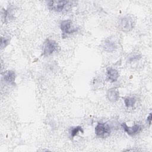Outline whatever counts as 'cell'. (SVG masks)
I'll list each match as a JSON object with an SVG mask.
<instances>
[{"label":"cell","instance_id":"obj_12","mask_svg":"<svg viewBox=\"0 0 152 152\" xmlns=\"http://www.w3.org/2000/svg\"><path fill=\"white\" fill-rule=\"evenodd\" d=\"M78 132H83V130L81 126H78L75 127H72L69 129V134L71 135V137L72 138H73L75 135H77Z\"/></svg>","mask_w":152,"mask_h":152},{"label":"cell","instance_id":"obj_11","mask_svg":"<svg viewBox=\"0 0 152 152\" xmlns=\"http://www.w3.org/2000/svg\"><path fill=\"white\" fill-rule=\"evenodd\" d=\"M124 101L125 106L129 107H132L135 104L136 102V99L133 97H126L124 98Z\"/></svg>","mask_w":152,"mask_h":152},{"label":"cell","instance_id":"obj_10","mask_svg":"<svg viewBox=\"0 0 152 152\" xmlns=\"http://www.w3.org/2000/svg\"><path fill=\"white\" fill-rule=\"evenodd\" d=\"M104 49L109 52H113L117 47L116 44L115 42L111 40H106L104 43Z\"/></svg>","mask_w":152,"mask_h":152},{"label":"cell","instance_id":"obj_14","mask_svg":"<svg viewBox=\"0 0 152 152\" xmlns=\"http://www.w3.org/2000/svg\"><path fill=\"white\" fill-rule=\"evenodd\" d=\"M138 55H132L130 57H129V61L132 62V61H134L135 60H137L138 59Z\"/></svg>","mask_w":152,"mask_h":152},{"label":"cell","instance_id":"obj_5","mask_svg":"<svg viewBox=\"0 0 152 152\" xmlns=\"http://www.w3.org/2000/svg\"><path fill=\"white\" fill-rule=\"evenodd\" d=\"M60 27L63 34H71L76 31V28L72 26V23L70 20L62 21L61 23Z\"/></svg>","mask_w":152,"mask_h":152},{"label":"cell","instance_id":"obj_4","mask_svg":"<svg viewBox=\"0 0 152 152\" xmlns=\"http://www.w3.org/2000/svg\"><path fill=\"white\" fill-rule=\"evenodd\" d=\"M134 22L129 17H124L120 19L119 21V27L123 31H129L132 29Z\"/></svg>","mask_w":152,"mask_h":152},{"label":"cell","instance_id":"obj_9","mask_svg":"<svg viewBox=\"0 0 152 152\" xmlns=\"http://www.w3.org/2000/svg\"><path fill=\"white\" fill-rule=\"evenodd\" d=\"M107 97L110 101L115 102L119 99V93L118 90L115 88H112L108 90L107 93Z\"/></svg>","mask_w":152,"mask_h":152},{"label":"cell","instance_id":"obj_7","mask_svg":"<svg viewBox=\"0 0 152 152\" xmlns=\"http://www.w3.org/2000/svg\"><path fill=\"white\" fill-rule=\"evenodd\" d=\"M15 78V74L13 71L8 70L4 72L3 79L6 83H8L10 84H11L12 86L14 85Z\"/></svg>","mask_w":152,"mask_h":152},{"label":"cell","instance_id":"obj_13","mask_svg":"<svg viewBox=\"0 0 152 152\" xmlns=\"http://www.w3.org/2000/svg\"><path fill=\"white\" fill-rule=\"evenodd\" d=\"M9 41H10V40H9L8 38L1 37V49H3L5 47H6V46L9 43Z\"/></svg>","mask_w":152,"mask_h":152},{"label":"cell","instance_id":"obj_8","mask_svg":"<svg viewBox=\"0 0 152 152\" xmlns=\"http://www.w3.org/2000/svg\"><path fill=\"white\" fill-rule=\"evenodd\" d=\"M107 75L109 81L111 82H115L119 77V73L118 71L115 69L108 68L107 69Z\"/></svg>","mask_w":152,"mask_h":152},{"label":"cell","instance_id":"obj_3","mask_svg":"<svg viewBox=\"0 0 152 152\" xmlns=\"http://www.w3.org/2000/svg\"><path fill=\"white\" fill-rule=\"evenodd\" d=\"M58 48V45L56 42L50 39H48L43 46V55L44 56H49L53 53Z\"/></svg>","mask_w":152,"mask_h":152},{"label":"cell","instance_id":"obj_15","mask_svg":"<svg viewBox=\"0 0 152 152\" xmlns=\"http://www.w3.org/2000/svg\"><path fill=\"white\" fill-rule=\"evenodd\" d=\"M151 113H150L148 116L147 117V122L149 125L151 124Z\"/></svg>","mask_w":152,"mask_h":152},{"label":"cell","instance_id":"obj_6","mask_svg":"<svg viewBox=\"0 0 152 152\" xmlns=\"http://www.w3.org/2000/svg\"><path fill=\"white\" fill-rule=\"evenodd\" d=\"M122 127L123 129L129 135H134L138 133L141 129V126L140 125H135L129 127L127 126L126 123H122Z\"/></svg>","mask_w":152,"mask_h":152},{"label":"cell","instance_id":"obj_2","mask_svg":"<svg viewBox=\"0 0 152 152\" xmlns=\"http://www.w3.org/2000/svg\"><path fill=\"white\" fill-rule=\"evenodd\" d=\"M70 3H72V2L69 1H49L48 2V5L50 10L60 12L62 11L66 5H70Z\"/></svg>","mask_w":152,"mask_h":152},{"label":"cell","instance_id":"obj_1","mask_svg":"<svg viewBox=\"0 0 152 152\" xmlns=\"http://www.w3.org/2000/svg\"><path fill=\"white\" fill-rule=\"evenodd\" d=\"M111 132L110 126L106 123L99 122L95 127L96 135L100 138H106Z\"/></svg>","mask_w":152,"mask_h":152}]
</instances>
